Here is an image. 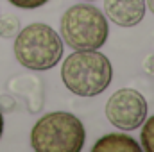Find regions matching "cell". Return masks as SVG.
I'll list each match as a JSON object with an SVG mask.
<instances>
[{
    "label": "cell",
    "instance_id": "cell-9",
    "mask_svg": "<svg viewBox=\"0 0 154 152\" xmlns=\"http://www.w3.org/2000/svg\"><path fill=\"white\" fill-rule=\"evenodd\" d=\"M20 31V20L14 14H5L0 18V38H13Z\"/></svg>",
    "mask_w": 154,
    "mask_h": 152
},
{
    "label": "cell",
    "instance_id": "cell-7",
    "mask_svg": "<svg viewBox=\"0 0 154 152\" xmlns=\"http://www.w3.org/2000/svg\"><path fill=\"white\" fill-rule=\"evenodd\" d=\"M93 152H140L142 145L122 132H113V134H106L102 138H99L95 141V145L91 147Z\"/></svg>",
    "mask_w": 154,
    "mask_h": 152
},
{
    "label": "cell",
    "instance_id": "cell-8",
    "mask_svg": "<svg viewBox=\"0 0 154 152\" xmlns=\"http://www.w3.org/2000/svg\"><path fill=\"white\" fill-rule=\"evenodd\" d=\"M142 132H140V143L145 152H154V114L149 120H143L142 123Z\"/></svg>",
    "mask_w": 154,
    "mask_h": 152
},
{
    "label": "cell",
    "instance_id": "cell-12",
    "mask_svg": "<svg viewBox=\"0 0 154 152\" xmlns=\"http://www.w3.org/2000/svg\"><path fill=\"white\" fill-rule=\"evenodd\" d=\"M145 5H149V11L154 14V0H145Z\"/></svg>",
    "mask_w": 154,
    "mask_h": 152
},
{
    "label": "cell",
    "instance_id": "cell-13",
    "mask_svg": "<svg viewBox=\"0 0 154 152\" xmlns=\"http://www.w3.org/2000/svg\"><path fill=\"white\" fill-rule=\"evenodd\" d=\"M2 132H4V118H2V113H0V138H2Z\"/></svg>",
    "mask_w": 154,
    "mask_h": 152
},
{
    "label": "cell",
    "instance_id": "cell-5",
    "mask_svg": "<svg viewBox=\"0 0 154 152\" xmlns=\"http://www.w3.org/2000/svg\"><path fill=\"white\" fill-rule=\"evenodd\" d=\"M106 118L120 131H134L147 118V100L133 88L116 90L106 102Z\"/></svg>",
    "mask_w": 154,
    "mask_h": 152
},
{
    "label": "cell",
    "instance_id": "cell-1",
    "mask_svg": "<svg viewBox=\"0 0 154 152\" xmlns=\"http://www.w3.org/2000/svg\"><path fill=\"white\" fill-rule=\"evenodd\" d=\"M63 84L77 97H97L111 84V61L99 50H74L61 68Z\"/></svg>",
    "mask_w": 154,
    "mask_h": 152
},
{
    "label": "cell",
    "instance_id": "cell-3",
    "mask_svg": "<svg viewBox=\"0 0 154 152\" xmlns=\"http://www.w3.org/2000/svg\"><path fill=\"white\" fill-rule=\"evenodd\" d=\"M14 57L29 70H50L63 57V39L47 23H31L16 34Z\"/></svg>",
    "mask_w": 154,
    "mask_h": 152
},
{
    "label": "cell",
    "instance_id": "cell-2",
    "mask_svg": "<svg viewBox=\"0 0 154 152\" xmlns=\"http://www.w3.org/2000/svg\"><path fill=\"white\" fill-rule=\"evenodd\" d=\"M84 125L75 114L54 111L34 123L31 147L38 152H79L84 147Z\"/></svg>",
    "mask_w": 154,
    "mask_h": 152
},
{
    "label": "cell",
    "instance_id": "cell-4",
    "mask_svg": "<svg viewBox=\"0 0 154 152\" xmlns=\"http://www.w3.org/2000/svg\"><path fill=\"white\" fill-rule=\"evenodd\" d=\"M61 36L74 50H99L109 36L108 18L91 4L72 5L61 16Z\"/></svg>",
    "mask_w": 154,
    "mask_h": 152
},
{
    "label": "cell",
    "instance_id": "cell-6",
    "mask_svg": "<svg viewBox=\"0 0 154 152\" xmlns=\"http://www.w3.org/2000/svg\"><path fill=\"white\" fill-rule=\"evenodd\" d=\"M106 18L120 27H134L145 16V0H104Z\"/></svg>",
    "mask_w": 154,
    "mask_h": 152
},
{
    "label": "cell",
    "instance_id": "cell-10",
    "mask_svg": "<svg viewBox=\"0 0 154 152\" xmlns=\"http://www.w3.org/2000/svg\"><path fill=\"white\" fill-rule=\"evenodd\" d=\"M48 0H9V4L20 7V9H36V7H41L45 5Z\"/></svg>",
    "mask_w": 154,
    "mask_h": 152
},
{
    "label": "cell",
    "instance_id": "cell-11",
    "mask_svg": "<svg viewBox=\"0 0 154 152\" xmlns=\"http://www.w3.org/2000/svg\"><path fill=\"white\" fill-rule=\"evenodd\" d=\"M142 66H143V72H145L147 75L154 77V52L152 54H149V56H145Z\"/></svg>",
    "mask_w": 154,
    "mask_h": 152
}]
</instances>
